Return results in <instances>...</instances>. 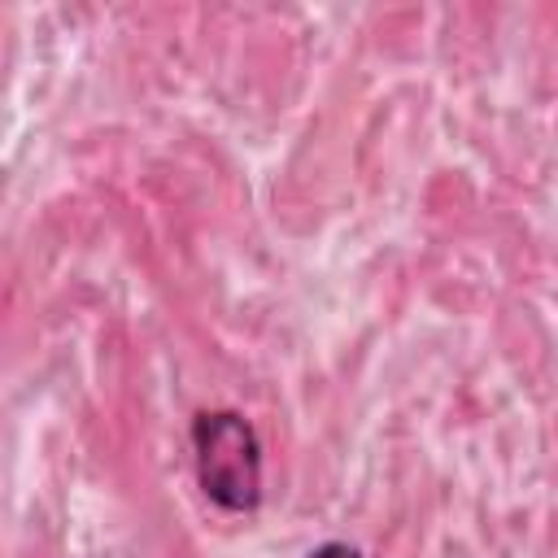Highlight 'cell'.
<instances>
[{
  "label": "cell",
  "instance_id": "1",
  "mask_svg": "<svg viewBox=\"0 0 558 558\" xmlns=\"http://www.w3.org/2000/svg\"><path fill=\"white\" fill-rule=\"evenodd\" d=\"M192 458L205 497L231 514L262 501V445L235 410H205L192 423Z\"/></svg>",
  "mask_w": 558,
  "mask_h": 558
},
{
  "label": "cell",
  "instance_id": "2",
  "mask_svg": "<svg viewBox=\"0 0 558 558\" xmlns=\"http://www.w3.org/2000/svg\"><path fill=\"white\" fill-rule=\"evenodd\" d=\"M310 558H357V549H349V545H323Z\"/></svg>",
  "mask_w": 558,
  "mask_h": 558
}]
</instances>
